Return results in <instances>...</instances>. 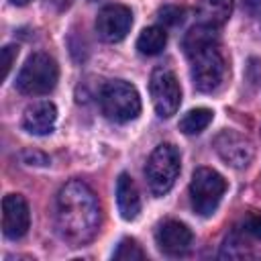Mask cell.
<instances>
[{
    "instance_id": "9c48e42d",
    "label": "cell",
    "mask_w": 261,
    "mask_h": 261,
    "mask_svg": "<svg viewBox=\"0 0 261 261\" xmlns=\"http://www.w3.org/2000/svg\"><path fill=\"white\" fill-rule=\"evenodd\" d=\"M133 27V12L124 4H108L96 16V33L106 43L122 41Z\"/></svg>"
},
{
    "instance_id": "8fae6325",
    "label": "cell",
    "mask_w": 261,
    "mask_h": 261,
    "mask_svg": "<svg viewBox=\"0 0 261 261\" xmlns=\"http://www.w3.org/2000/svg\"><path fill=\"white\" fill-rule=\"evenodd\" d=\"M155 241L165 255H184L190 251L194 234L188 228V224L179 220H165L157 226Z\"/></svg>"
},
{
    "instance_id": "277c9868",
    "label": "cell",
    "mask_w": 261,
    "mask_h": 261,
    "mask_svg": "<svg viewBox=\"0 0 261 261\" xmlns=\"http://www.w3.org/2000/svg\"><path fill=\"white\" fill-rule=\"evenodd\" d=\"M59 80L57 61L49 53H33L16 75V90L27 96L49 94Z\"/></svg>"
},
{
    "instance_id": "52a82bcc",
    "label": "cell",
    "mask_w": 261,
    "mask_h": 261,
    "mask_svg": "<svg viewBox=\"0 0 261 261\" xmlns=\"http://www.w3.org/2000/svg\"><path fill=\"white\" fill-rule=\"evenodd\" d=\"M149 92L155 106V112L161 118H169L177 112L181 104V88L175 73L167 67H157L149 80Z\"/></svg>"
},
{
    "instance_id": "d6986e66",
    "label": "cell",
    "mask_w": 261,
    "mask_h": 261,
    "mask_svg": "<svg viewBox=\"0 0 261 261\" xmlns=\"http://www.w3.org/2000/svg\"><path fill=\"white\" fill-rule=\"evenodd\" d=\"M157 16H159V22H161L163 27H177V24L184 22V18H186V10H184L181 6L167 4V6L159 8Z\"/></svg>"
},
{
    "instance_id": "5bb4252c",
    "label": "cell",
    "mask_w": 261,
    "mask_h": 261,
    "mask_svg": "<svg viewBox=\"0 0 261 261\" xmlns=\"http://www.w3.org/2000/svg\"><path fill=\"white\" fill-rule=\"evenodd\" d=\"M232 4L234 0H200L196 14L198 20L202 24H210V27H222L230 14H232Z\"/></svg>"
},
{
    "instance_id": "8992f818",
    "label": "cell",
    "mask_w": 261,
    "mask_h": 261,
    "mask_svg": "<svg viewBox=\"0 0 261 261\" xmlns=\"http://www.w3.org/2000/svg\"><path fill=\"white\" fill-rule=\"evenodd\" d=\"M226 192L224 177L210 169V167H198L190 181V202L196 214L210 216L218 208L222 196Z\"/></svg>"
},
{
    "instance_id": "30bf717a",
    "label": "cell",
    "mask_w": 261,
    "mask_h": 261,
    "mask_svg": "<svg viewBox=\"0 0 261 261\" xmlns=\"http://www.w3.org/2000/svg\"><path fill=\"white\" fill-rule=\"evenodd\" d=\"M31 226L29 204L18 194H8L2 200V232L6 239H20Z\"/></svg>"
},
{
    "instance_id": "ffe728a7",
    "label": "cell",
    "mask_w": 261,
    "mask_h": 261,
    "mask_svg": "<svg viewBox=\"0 0 261 261\" xmlns=\"http://www.w3.org/2000/svg\"><path fill=\"white\" fill-rule=\"evenodd\" d=\"M16 55H18V47H14V45H6L2 49V80H6V75H8Z\"/></svg>"
},
{
    "instance_id": "5b68a950",
    "label": "cell",
    "mask_w": 261,
    "mask_h": 261,
    "mask_svg": "<svg viewBox=\"0 0 261 261\" xmlns=\"http://www.w3.org/2000/svg\"><path fill=\"white\" fill-rule=\"evenodd\" d=\"M188 57L192 63V82L198 92L212 94L222 88L226 80V61L218 49V43L206 45Z\"/></svg>"
},
{
    "instance_id": "e0dca14e",
    "label": "cell",
    "mask_w": 261,
    "mask_h": 261,
    "mask_svg": "<svg viewBox=\"0 0 261 261\" xmlns=\"http://www.w3.org/2000/svg\"><path fill=\"white\" fill-rule=\"evenodd\" d=\"M212 118H214V112L210 108H194L181 116L179 130L184 135H198L212 122Z\"/></svg>"
},
{
    "instance_id": "2e32d148",
    "label": "cell",
    "mask_w": 261,
    "mask_h": 261,
    "mask_svg": "<svg viewBox=\"0 0 261 261\" xmlns=\"http://www.w3.org/2000/svg\"><path fill=\"white\" fill-rule=\"evenodd\" d=\"M167 45V33L163 27H147L137 39V49L141 55H159Z\"/></svg>"
},
{
    "instance_id": "44dd1931",
    "label": "cell",
    "mask_w": 261,
    "mask_h": 261,
    "mask_svg": "<svg viewBox=\"0 0 261 261\" xmlns=\"http://www.w3.org/2000/svg\"><path fill=\"white\" fill-rule=\"evenodd\" d=\"M245 232H249L251 237H255V239L261 241V212L249 214L245 218Z\"/></svg>"
},
{
    "instance_id": "3957f363",
    "label": "cell",
    "mask_w": 261,
    "mask_h": 261,
    "mask_svg": "<svg viewBox=\"0 0 261 261\" xmlns=\"http://www.w3.org/2000/svg\"><path fill=\"white\" fill-rule=\"evenodd\" d=\"M179 169H181V157H179L177 147L171 143L157 145L151 151L147 165H145V177H147L151 194L157 198L165 196L173 188L179 175Z\"/></svg>"
},
{
    "instance_id": "ac0fdd59",
    "label": "cell",
    "mask_w": 261,
    "mask_h": 261,
    "mask_svg": "<svg viewBox=\"0 0 261 261\" xmlns=\"http://www.w3.org/2000/svg\"><path fill=\"white\" fill-rule=\"evenodd\" d=\"M112 257L118 261H137V259H145V251L135 239H122L114 249Z\"/></svg>"
},
{
    "instance_id": "7402d4cb",
    "label": "cell",
    "mask_w": 261,
    "mask_h": 261,
    "mask_svg": "<svg viewBox=\"0 0 261 261\" xmlns=\"http://www.w3.org/2000/svg\"><path fill=\"white\" fill-rule=\"evenodd\" d=\"M12 4H16V6H24V4H29L31 0H10Z\"/></svg>"
},
{
    "instance_id": "4fadbf2b",
    "label": "cell",
    "mask_w": 261,
    "mask_h": 261,
    "mask_svg": "<svg viewBox=\"0 0 261 261\" xmlns=\"http://www.w3.org/2000/svg\"><path fill=\"white\" fill-rule=\"evenodd\" d=\"M116 206L124 220H135L141 212V196L128 173H120L116 179Z\"/></svg>"
},
{
    "instance_id": "9a60e30c",
    "label": "cell",
    "mask_w": 261,
    "mask_h": 261,
    "mask_svg": "<svg viewBox=\"0 0 261 261\" xmlns=\"http://www.w3.org/2000/svg\"><path fill=\"white\" fill-rule=\"evenodd\" d=\"M218 43V29L216 27H210V24H202L198 22L196 27H192L186 37H184V51L186 55L206 47V45H214Z\"/></svg>"
},
{
    "instance_id": "7c38bea8",
    "label": "cell",
    "mask_w": 261,
    "mask_h": 261,
    "mask_svg": "<svg viewBox=\"0 0 261 261\" xmlns=\"http://www.w3.org/2000/svg\"><path fill=\"white\" fill-rule=\"evenodd\" d=\"M55 122H57V108L49 100L33 102L31 106H27V110L22 114V128L37 137L49 135L53 130Z\"/></svg>"
},
{
    "instance_id": "6da1fadb",
    "label": "cell",
    "mask_w": 261,
    "mask_h": 261,
    "mask_svg": "<svg viewBox=\"0 0 261 261\" xmlns=\"http://www.w3.org/2000/svg\"><path fill=\"white\" fill-rule=\"evenodd\" d=\"M55 226L69 247L90 243L100 228V206L96 194L80 179L67 181L55 198Z\"/></svg>"
},
{
    "instance_id": "603a6c76",
    "label": "cell",
    "mask_w": 261,
    "mask_h": 261,
    "mask_svg": "<svg viewBox=\"0 0 261 261\" xmlns=\"http://www.w3.org/2000/svg\"><path fill=\"white\" fill-rule=\"evenodd\" d=\"M51 2H59V6H67V0H51Z\"/></svg>"
},
{
    "instance_id": "ba28073f",
    "label": "cell",
    "mask_w": 261,
    "mask_h": 261,
    "mask_svg": "<svg viewBox=\"0 0 261 261\" xmlns=\"http://www.w3.org/2000/svg\"><path fill=\"white\" fill-rule=\"evenodd\" d=\"M212 145H214V151L218 153V157L234 169H245L255 157V147H253L251 139L232 128H222L214 137Z\"/></svg>"
},
{
    "instance_id": "7a4b0ae2",
    "label": "cell",
    "mask_w": 261,
    "mask_h": 261,
    "mask_svg": "<svg viewBox=\"0 0 261 261\" xmlns=\"http://www.w3.org/2000/svg\"><path fill=\"white\" fill-rule=\"evenodd\" d=\"M100 108L108 120L124 124L141 114V96L133 84L124 80H112L100 90Z\"/></svg>"
}]
</instances>
